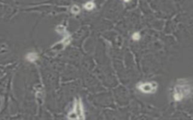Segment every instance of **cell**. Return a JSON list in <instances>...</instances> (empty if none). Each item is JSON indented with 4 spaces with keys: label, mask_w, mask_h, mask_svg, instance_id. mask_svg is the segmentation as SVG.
<instances>
[{
    "label": "cell",
    "mask_w": 193,
    "mask_h": 120,
    "mask_svg": "<svg viewBox=\"0 0 193 120\" xmlns=\"http://www.w3.org/2000/svg\"><path fill=\"white\" fill-rule=\"evenodd\" d=\"M83 7L85 10L92 11L95 8V3L94 2H88L83 5Z\"/></svg>",
    "instance_id": "8992f818"
},
{
    "label": "cell",
    "mask_w": 193,
    "mask_h": 120,
    "mask_svg": "<svg viewBox=\"0 0 193 120\" xmlns=\"http://www.w3.org/2000/svg\"><path fill=\"white\" fill-rule=\"evenodd\" d=\"M71 12L74 14H78L80 12V8H79V5H72V8H71Z\"/></svg>",
    "instance_id": "52a82bcc"
},
{
    "label": "cell",
    "mask_w": 193,
    "mask_h": 120,
    "mask_svg": "<svg viewBox=\"0 0 193 120\" xmlns=\"http://www.w3.org/2000/svg\"><path fill=\"white\" fill-rule=\"evenodd\" d=\"M131 38L133 41H138L140 40V39H141L140 33L139 32H134V33L132 35Z\"/></svg>",
    "instance_id": "ba28073f"
},
{
    "label": "cell",
    "mask_w": 193,
    "mask_h": 120,
    "mask_svg": "<svg viewBox=\"0 0 193 120\" xmlns=\"http://www.w3.org/2000/svg\"><path fill=\"white\" fill-rule=\"evenodd\" d=\"M39 59V56H38V53L35 52H30L26 54V59L30 62H34Z\"/></svg>",
    "instance_id": "5b68a950"
},
{
    "label": "cell",
    "mask_w": 193,
    "mask_h": 120,
    "mask_svg": "<svg viewBox=\"0 0 193 120\" xmlns=\"http://www.w3.org/2000/svg\"><path fill=\"white\" fill-rule=\"evenodd\" d=\"M56 32L58 34L60 35H63L64 36V38L63 39V40L60 42H62L64 47H67V45H69L70 44L71 41V37L70 33L68 32L66 30L65 26H63V25H59V26H57L56 28Z\"/></svg>",
    "instance_id": "277c9868"
},
{
    "label": "cell",
    "mask_w": 193,
    "mask_h": 120,
    "mask_svg": "<svg viewBox=\"0 0 193 120\" xmlns=\"http://www.w3.org/2000/svg\"><path fill=\"white\" fill-rule=\"evenodd\" d=\"M192 92V86L186 79H180L175 84L173 90V99L180 102L189 97Z\"/></svg>",
    "instance_id": "6da1fadb"
},
{
    "label": "cell",
    "mask_w": 193,
    "mask_h": 120,
    "mask_svg": "<svg viewBox=\"0 0 193 120\" xmlns=\"http://www.w3.org/2000/svg\"><path fill=\"white\" fill-rule=\"evenodd\" d=\"M67 118L69 120H85L84 105L80 98L74 100L73 107L67 114Z\"/></svg>",
    "instance_id": "7a4b0ae2"
},
{
    "label": "cell",
    "mask_w": 193,
    "mask_h": 120,
    "mask_svg": "<svg viewBox=\"0 0 193 120\" xmlns=\"http://www.w3.org/2000/svg\"><path fill=\"white\" fill-rule=\"evenodd\" d=\"M136 87L143 94L150 95L156 92L158 85L155 82H140L137 84Z\"/></svg>",
    "instance_id": "3957f363"
}]
</instances>
